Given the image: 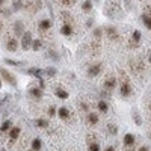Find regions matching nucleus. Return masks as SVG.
Here are the masks:
<instances>
[{
  "instance_id": "24",
  "label": "nucleus",
  "mask_w": 151,
  "mask_h": 151,
  "mask_svg": "<svg viewBox=\"0 0 151 151\" xmlns=\"http://www.w3.org/2000/svg\"><path fill=\"white\" fill-rule=\"evenodd\" d=\"M82 9L83 11H91L92 9V2H83L82 3Z\"/></svg>"
},
{
  "instance_id": "8",
  "label": "nucleus",
  "mask_w": 151,
  "mask_h": 151,
  "mask_svg": "<svg viewBox=\"0 0 151 151\" xmlns=\"http://www.w3.org/2000/svg\"><path fill=\"white\" fill-rule=\"evenodd\" d=\"M106 35L110 38V40H113V41H116L118 40V32L115 30V27H106Z\"/></svg>"
},
{
  "instance_id": "26",
  "label": "nucleus",
  "mask_w": 151,
  "mask_h": 151,
  "mask_svg": "<svg viewBox=\"0 0 151 151\" xmlns=\"http://www.w3.org/2000/svg\"><path fill=\"white\" fill-rule=\"evenodd\" d=\"M133 41L134 42H139L141 41V32L139 30H134L133 32Z\"/></svg>"
},
{
  "instance_id": "37",
  "label": "nucleus",
  "mask_w": 151,
  "mask_h": 151,
  "mask_svg": "<svg viewBox=\"0 0 151 151\" xmlns=\"http://www.w3.org/2000/svg\"><path fill=\"white\" fill-rule=\"evenodd\" d=\"M0 29H2V21H0Z\"/></svg>"
},
{
  "instance_id": "13",
  "label": "nucleus",
  "mask_w": 151,
  "mask_h": 151,
  "mask_svg": "<svg viewBox=\"0 0 151 151\" xmlns=\"http://www.w3.org/2000/svg\"><path fill=\"white\" fill-rule=\"evenodd\" d=\"M60 33L65 35V36L71 35V33H73V26H71V24H64V26H62V29H60Z\"/></svg>"
},
{
  "instance_id": "40",
  "label": "nucleus",
  "mask_w": 151,
  "mask_h": 151,
  "mask_svg": "<svg viewBox=\"0 0 151 151\" xmlns=\"http://www.w3.org/2000/svg\"><path fill=\"white\" fill-rule=\"evenodd\" d=\"M3 151H6V150H3Z\"/></svg>"
},
{
  "instance_id": "31",
  "label": "nucleus",
  "mask_w": 151,
  "mask_h": 151,
  "mask_svg": "<svg viewBox=\"0 0 151 151\" xmlns=\"http://www.w3.org/2000/svg\"><path fill=\"white\" fill-rule=\"evenodd\" d=\"M5 62H6V64H9V65H20V62H15V60H11V59H5Z\"/></svg>"
},
{
  "instance_id": "29",
  "label": "nucleus",
  "mask_w": 151,
  "mask_h": 151,
  "mask_svg": "<svg viewBox=\"0 0 151 151\" xmlns=\"http://www.w3.org/2000/svg\"><path fill=\"white\" fill-rule=\"evenodd\" d=\"M94 36L97 38V41H98L100 38H101V29H95L94 30Z\"/></svg>"
},
{
  "instance_id": "22",
  "label": "nucleus",
  "mask_w": 151,
  "mask_h": 151,
  "mask_svg": "<svg viewBox=\"0 0 151 151\" xmlns=\"http://www.w3.org/2000/svg\"><path fill=\"white\" fill-rule=\"evenodd\" d=\"M27 73H29V74H33L35 77H40V79H41V76H40V74H41V71L38 70V68H29V71H27Z\"/></svg>"
},
{
  "instance_id": "9",
  "label": "nucleus",
  "mask_w": 151,
  "mask_h": 151,
  "mask_svg": "<svg viewBox=\"0 0 151 151\" xmlns=\"http://www.w3.org/2000/svg\"><path fill=\"white\" fill-rule=\"evenodd\" d=\"M29 94L33 98H36V100H41L42 98V89H41V88H32V89L29 91Z\"/></svg>"
},
{
  "instance_id": "4",
  "label": "nucleus",
  "mask_w": 151,
  "mask_h": 151,
  "mask_svg": "<svg viewBox=\"0 0 151 151\" xmlns=\"http://www.w3.org/2000/svg\"><path fill=\"white\" fill-rule=\"evenodd\" d=\"M100 71H101V65L94 64V65H91L89 68H88V76H89V77H97V76L100 74Z\"/></svg>"
},
{
  "instance_id": "32",
  "label": "nucleus",
  "mask_w": 151,
  "mask_h": 151,
  "mask_svg": "<svg viewBox=\"0 0 151 151\" xmlns=\"http://www.w3.org/2000/svg\"><path fill=\"white\" fill-rule=\"evenodd\" d=\"M59 3H62L64 6H71L74 2H71V0H70V2H68V0H62V2H59Z\"/></svg>"
},
{
  "instance_id": "19",
  "label": "nucleus",
  "mask_w": 151,
  "mask_h": 151,
  "mask_svg": "<svg viewBox=\"0 0 151 151\" xmlns=\"http://www.w3.org/2000/svg\"><path fill=\"white\" fill-rule=\"evenodd\" d=\"M88 121H89L91 124H97L98 122V116L95 115L94 112H89V113H88Z\"/></svg>"
},
{
  "instance_id": "35",
  "label": "nucleus",
  "mask_w": 151,
  "mask_h": 151,
  "mask_svg": "<svg viewBox=\"0 0 151 151\" xmlns=\"http://www.w3.org/2000/svg\"><path fill=\"white\" fill-rule=\"evenodd\" d=\"M139 151H150V150H148V147H142Z\"/></svg>"
},
{
  "instance_id": "21",
  "label": "nucleus",
  "mask_w": 151,
  "mask_h": 151,
  "mask_svg": "<svg viewBox=\"0 0 151 151\" xmlns=\"http://www.w3.org/2000/svg\"><path fill=\"white\" fill-rule=\"evenodd\" d=\"M44 74L47 76V77H53V76L56 74V70L55 68H45L44 70Z\"/></svg>"
},
{
  "instance_id": "28",
  "label": "nucleus",
  "mask_w": 151,
  "mask_h": 151,
  "mask_svg": "<svg viewBox=\"0 0 151 151\" xmlns=\"http://www.w3.org/2000/svg\"><path fill=\"white\" fill-rule=\"evenodd\" d=\"M36 122H38V125H40V127H42V129H45L47 125H48V122H47L45 119H38Z\"/></svg>"
},
{
  "instance_id": "33",
  "label": "nucleus",
  "mask_w": 151,
  "mask_h": 151,
  "mask_svg": "<svg viewBox=\"0 0 151 151\" xmlns=\"http://www.w3.org/2000/svg\"><path fill=\"white\" fill-rule=\"evenodd\" d=\"M12 8H14L15 11H18L21 8V2H14V5H12Z\"/></svg>"
},
{
  "instance_id": "36",
  "label": "nucleus",
  "mask_w": 151,
  "mask_h": 151,
  "mask_svg": "<svg viewBox=\"0 0 151 151\" xmlns=\"http://www.w3.org/2000/svg\"><path fill=\"white\" fill-rule=\"evenodd\" d=\"M106 151H115V148H113V147H109V148H106Z\"/></svg>"
},
{
  "instance_id": "25",
  "label": "nucleus",
  "mask_w": 151,
  "mask_h": 151,
  "mask_svg": "<svg viewBox=\"0 0 151 151\" xmlns=\"http://www.w3.org/2000/svg\"><path fill=\"white\" fill-rule=\"evenodd\" d=\"M107 129H109V132H110L112 134H116V133H118V127H116L115 124H109Z\"/></svg>"
},
{
  "instance_id": "3",
  "label": "nucleus",
  "mask_w": 151,
  "mask_h": 151,
  "mask_svg": "<svg viewBox=\"0 0 151 151\" xmlns=\"http://www.w3.org/2000/svg\"><path fill=\"white\" fill-rule=\"evenodd\" d=\"M32 41H33V40H32V33H30V32H24L23 36H21V47H23L24 50L30 48Z\"/></svg>"
},
{
  "instance_id": "1",
  "label": "nucleus",
  "mask_w": 151,
  "mask_h": 151,
  "mask_svg": "<svg viewBox=\"0 0 151 151\" xmlns=\"http://www.w3.org/2000/svg\"><path fill=\"white\" fill-rule=\"evenodd\" d=\"M119 74H121V88H119V91H121V95L122 97H129L130 92H132V86H130V82H129V77H127V74H125L122 70H119Z\"/></svg>"
},
{
  "instance_id": "38",
  "label": "nucleus",
  "mask_w": 151,
  "mask_h": 151,
  "mask_svg": "<svg viewBox=\"0 0 151 151\" xmlns=\"http://www.w3.org/2000/svg\"><path fill=\"white\" fill-rule=\"evenodd\" d=\"M150 64H151V55H150Z\"/></svg>"
},
{
  "instance_id": "15",
  "label": "nucleus",
  "mask_w": 151,
  "mask_h": 151,
  "mask_svg": "<svg viewBox=\"0 0 151 151\" xmlns=\"http://www.w3.org/2000/svg\"><path fill=\"white\" fill-rule=\"evenodd\" d=\"M41 145H42V144H41V139H38V137H36V139L32 141V148H30V150H32V151H40V150H41Z\"/></svg>"
},
{
  "instance_id": "16",
  "label": "nucleus",
  "mask_w": 151,
  "mask_h": 151,
  "mask_svg": "<svg viewBox=\"0 0 151 151\" xmlns=\"http://www.w3.org/2000/svg\"><path fill=\"white\" fill-rule=\"evenodd\" d=\"M55 94H56L59 98H62V100H67V98H68V92H67V91H64V89H56V91H55Z\"/></svg>"
},
{
  "instance_id": "20",
  "label": "nucleus",
  "mask_w": 151,
  "mask_h": 151,
  "mask_svg": "<svg viewBox=\"0 0 151 151\" xmlns=\"http://www.w3.org/2000/svg\"><path fill=\"white\" fill-rule=\"evenodd\" d=\"M142 20H144V23H145V26L151 30V17H150L148 14H144V15H142Z\"/></svg>"
},
{
  "instance_id": "27",
  "label": "nucleus",
  "mask_w": 151,
  "mask_h": 151,
  "mask_svg": "<svg viewBox=\"0 0 151 151\" xmlns=\"http://www.w3.org/2000/svg\"><path fill=\"white\" fill-rule=\"evenodd\" d=\"M89 151H100V147H98V144H97V142H92V144H89Z\"/></svg>"
},
{
  "instance_id": "5",
  "label": "nucleus",
  "mask_w": 151,
  "mask_h": 151,
  "mask_svg": "<svg viewBox=\"0 0 151 151\" xmlns=\"http://www.w3.org/2000/svg\"><path fill=\"white\" fill-rule=\"evenodd\" d=\"M6 48L9 50V52H15V50L18 48V41L15 40V38H8V41H6Z\"/></svg>"
},
{
  "instance_id": "10",
  "label": "nucleus",
  "mask_w": 151,
  "mask_h": 151,
  "mask_svg": "<svg viewBox=\"0 0 151 151\" xmlns=\"http://www.w3.org/2000/svg\"><path fill=\"white\" fill-rule=\"evenodd\" d=\"M20 133H21V129H20V127H12V129L9 130V137H11L12 141H15L17 137L20 136Z\"/></svg>"
},
{
  "instance_id": "7",
  "label": "nucleus",
  "mask_w": 151,
  "mask_h": 151,
  "mask_svg": "<svg viewBox=\"0 0 151 151\" xmlns=\"http://www.w3.org/2000/svg\"><path fill=\"white\" fill-rule=\"evenodd\" d=\"M116 82H118L116 77H113V76H112V77L104 80V88H107V89H113V88L116 86Z\"/></svg>"
},
{
  "instance_id": "34",
  "label": "nucleus",
  "mask_w": 151,
  "mask_h": 151,
  "mask_svg": "<svg viewBox=\"0 0 151 151\" xmlns=\"http://www.w3.org/2000/svg\"><path fill=\"white\" fill-rule=\"evenodd\" d=\"M133 116H134V119H136V122H137V124H141V119H139V116H137V113H136V110L133 112Z\"/></svg>"
},
{
  "instance_id": "11",
  "label": "nucleus",
  "mask_w": 151,
  "mask_h": 151,
  "mask_svg": "<svg viewBox=\"0 0 151 151\" xmlns=\"http://www.w3.org/2000/svg\"><path fill=\"white\" fill-rule=\"evenodd\" d=\"M133 144H134V136L132 133H127L124 136V145L125 147H132Z\"/></svg>"
},
{
  "instance_id": "30",
  "label": "nucleus",
  "mask_w": 151,
  "mask_h": 151,
  "mask_svg": "<svg viewBox=\"0 0 151 151\" xmlns=\"http://www.w3.org/2000/svg\"><path fill=\"white\" fill-rule=\"evenodd\" d=\"M48 115H50V116H55V115H56V107H55V106H50V109H48Z\"/></svg>"
},
{
  "instance_id": "2",
  "label": "nucleus",
  "mask_w": 151,
  "mask_h": 151,
  "mask_svg": "<svg viewBox=\"0 0 151 151\" xmlns=\"http://www.w3.org/2000/svg\"><path fill=\"white\" fill-rule=\"evenodd\" d=\"M0 74H2V77L9 83V85H12V86H17V79L14 77V74L12 73H9V71H6L5 68H0Z\"/></svg>"
},
{
  "instance_id": "6",
  "label": "nucleus",
  "mask_w": 151,
  "mask_h": 151,
  "mask_svg": "<svg viewBox=\"0 0 151 151\" xmlns=\"http://www.w3.org/2000/svg\"><path fill=\"white\" fill-rule=\"evenodd\" d=\"M14 32H15V35L23 36V33H24V24H23V21H20V20L15 21V24H14Z\"/></svg>"
},
{
  "instance_id": "17",
  "label": "nucleus",
  "mask_w": 151,
  "mask_h": 151,
  "mask_svg": "<svg viewBox=\"0 0 151 151\" xmlns=\"http://www.w3.org/2000/svg\"><path fill=\"white\" fill-rule=\"evenodd\" d=\"M107 109H109V107H107V103L104 101V100H100V101H98V110L106 113V112H107Z\"/></svg>"
},
{
  "instance_id": "12",
  "label": "nucleus",
  "mask_w": 151,
  "mask_h": 151,
  "mask_svg": "<svg viewBox=\"0 0 151 151\" xmlns=\"http://www.w3.org/2000/svg\"><path fill=\"white\" fill-rule=\"evenodd\" d=\"M50 26H52V21L47 20V18H44V20L40 21V30H48Z\"/></svg>"
},
{
  "instance_id": "18",
  "label": "nucleus",
  "mask_w": 151,
  "mask_h": 151,
  "mask_svg": "<svg viewBox=\"0 0 151 151\" xmlns=\"http://www.w3.org/2000/svg\"><path fill=\"white\" fill-rule=\"evenodd\" d=\"M12 129V122L11 121H5L2 125H0V130H2V132H9Z\"/></svg>"
},
{
  "instance_id": "39",
  "label": "nucleus",
  "mask_w": 151,
  "mask_h": 151,
  "mask_svg": "<svg viewBox=\"0 0 151 151\" xmlns=\"http://www.w3.org/2000/svg\"><path fill=\"white\" fill-rule=\"evenodd\" d=\"M0 88H2V80H0Z\"/></svg>"
},
{
  "instance_id": "14",
  "label": "nucleus",
  "mask_w": 151,
  "mask_h": 151,
  "mask_svg": "<svg viewBox=\"0 0 151 151\" xmlns=\"http://www.w3.org/2000/svg\"><path fill=\"white\" fill-rule=\"evenodd\" d=\"M58 113H59V116H60L62 119H70V112H68L67 107H60V109L58 110Z\"/></svg>"
},
{
  "instance_id": "23",
  "label": "nucleus",
  "mask_w": 151,
  "mask_h": 151,
  "mask_svg": "<svg viewBox=\"0 0 151 151\" xmlns=\"http://www.w3.org/2000/svg\"><path fill=\"white\" fill-rule=\"evenodd\" d=\"M32 48L33 50H40L41 48V40H33L32 41Z\"/></svg>"
}]
</instances>
